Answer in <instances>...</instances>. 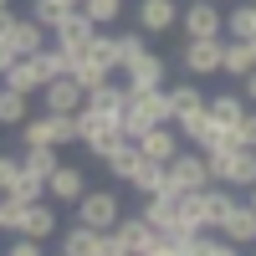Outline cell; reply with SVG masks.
<instances>
[{"instance_id":"83f0119b","label":"cell","mask_w":256,"mask_h":256,"mask_svg":"<svg viewBox=\"0 0 256 256\" xmlns=\"http://www.w3.org/2000/svg\"><path fill=\"white\" fill-rule=\"evenodd\" d=\"M36 72H41V88H46L52 77H67L72 72V56L62 52V46H41L36 52Z\"/></svg>"},{"instance_id":"7c38bea8","label":"cell","mask_w":256,"mask_h":256,"mask_svg":"<svg viewBox=\"0 0 256 256\" xmlns=\"http://www.w3.org/2000/svg\"><path fill=\"white\" fill-rule=\"evenodd\" d=\"M102 241H108V230H92L72 220V230H56V251L62 256H102Z\"/></svg>"},{"instance_id":"ab89813d","label":"cell","mask_w":256,"mask_h":256,"mask_svg":"<svg viewBox=\"0 0 256 256\" xmlns=\"http://www.w3.org/2000/svg\"><path fill=\"white\" fill-rule=\"evenodd\" d=\"M144 256H184V246H180V241H169V236H154V246H148Z\"/></svg>"},{"instance_id":"836d02e7","label":"cell","mask_w":256,"mask_h":256,"mask_svg":"<svg viewBox=\"0 0 256 256\" xmlns=\"http://www.w3.org/2000/svg\"><path fill=\"white\" fill-rule=\"evenodd\" d=\"M6 195L26 200V205H36V200H46V180H36V174H26V169H20V174H16V184L6 190Z\"/></svg>"},{"instance_id":"60d3db41","label":"cell","mask_w":256,"mask_h":256,"mask_svg":"<svg viewBox=\"0 0 256 256\" xmlns=\"http://www.w3.org/2000/svg\"><path fill=\"white\" fill-rule=\"evenodd\" d=\"M10 31H16V10L6 6L0 10V46H10Z\"/></svg>"},{"instance_id":"30bf717a","label":"cell","mask_w":256,"mask_h":256,"mask_svg":"<svg viewBox=\"0 0 256 256\" xmlns=\"http://www.w3.org/2000/svg\"><path fill=\"white\" fill-rule=\"evenodd\" d=\"M82 195H88V174H82L77 164L62 159V164H56V174L46 180V200H52V205H77Z\"/></svg>"},{"instance_id":"7a4b0ae2","label":"cell","mask_w":256,"mask_h":256,"mask_svg":"<svg viewBox=\"0 0 256 256\" xmlns=\"http://www.w3.org/2000/svg\"><path fill=\"white\" fill-rule=\"evenodd\" d=\"M205 159H210V184H226L236 195L256 184V148H230V154H205Z\"/></svg>"},{"instance_id":"e0dca14e","label":"cell","mask_w":256,"mask_h":256,"mask_svg":"<svg viewBox=\"0 0 256 256\" xmlns=\"http://www.w3.org/2000/svg\"><path fill=\"white\" fill-rule=\"evenodd\" d=\"M10 46H16V56H36L41 46H52V31L41 26V20H31V16H16V31H10Z\"/></svg>"},{"instance_id":"8992f818","label":"cell","mask_w":256,"mask_h":256,"mask_svg":"<svg viewBox=\"0 0 256 256\" xmlns=\"http://www.w3.org/2000/svg\"><path fill=\"white\" fill-rule=\"evenodd\" d=\"M180 31L184 36H226L220 0H190V6H180Z\"/></svg>"},{"instance_id":"4dcf8cb0","label":"cell","mask_w":256,"mask_h":256,"mask_svg":"<svg viewBox=\"0 0 256 256\" xmlns=\"http://www.w3.org/2000/svg\"><path fill=\"white\" fill-rule=\"evenodd\" d=\"M123 144H128V134H123V128H102V134H92V138H88V144H82V148H88V154H98L102 164H108V159L118 154V148H123Z\"/></svg>"},{"instance_id":"f6af8a7d","label":"cell","mask_w":256,"mask_h":256,"mask_svg":"<svg viewBox=\"0 0 256 256\" xmlns=\"http://www.w3.org/2000/svg\"><path fill=\"white\" fill-rule=\"evenodd\" d=\"M246 205H251V210H256V184H251V190H246Z\"/></svg>"},{"instance_id":"f907efd6","label":"cell","mask_w":256,"mask_h":256,"mask_svg":"<svg viewBox=\"0 0 256 256\" xmlns=\"http://www.w3.org/2000/svg\"><path fill=\"white\" fill-rule=\"evenodd\" d=\"M0 256H6V251H0Z\"/></svg>"},{"instance_id":"9c48e42d","label":"cell","mask_w":256,"mask_h":256,"mask_svg":"<svg viewBox=\"0 0 256 256\" xmlns=\"http://www.w3.org/2000/svg\"><path fill=\"white\" fill-rule=\"evenodd\" d=\"M98 31H102L98 20H88L82 10H67V16H62V26L52 31V46H62L67 56H82V52L92 46V36H98Z\"/></svg>"},{"instance_id":"ffe728a7","label":"cell","mask_w":256,"mask_h":256,"mask_svg":"<svg viewBox=\"0 0 256 256\" xmlns=\"http://www.w3.org/2000/svg\"><path fill=\"white\" fill-rule=\"evenodd\" d=\"M88 108H98V113H108V118H118V123H123V108H128V88L108 77L102 88H92V92H88Z\"/></svg>"},{"instance_id":"4316f807","label":"cell","mask_w":256,"mask_h":256,"mask_svg":"<svg viewBox=\"0 0 256 256\" xmlns=\"http://www.w3.org/2000/svg\"><path fill=\"white\" fill-rule=\"evenodd\" d=\"M256 67V56H251V41H230L226 36V56H220V72L226 77H246Z\"/></svg>"},{"instance_id":"ee69618b","label":"cell","mask_w":256,"mask_h":256,"mask_svg":"<svg viewBox=\"0 0 256 256\" xmlns=\"http://www.w3.org/2000/svg\"><path fill=\"white\" fill-rule=\"evenodd\" d=\"M216 256H241V246H230V241L220 236V251H216Z\"/></svg>"},{"instance_id":"f35d334b","label":"cell","mask_w":256,"mask_h":256,"mask_svg":"<svg viewBox=\"0 0 256 256\" xmlns=\"http://www.w3.org/2000/svg\"><path fill=\"white\" fill-rule=\"evenodd\" d=\"M16 174H20V154H0V195L16 184Z\"/></svg>"},{"instance_id":"9a60e30c","label":"cell","mask_w":256,"mask_h":256,"mask_svg":"<svg viewBox=\"0 0 256 256\" xmlns=\"http://www.w3.org/2000/svg\"><path fill=\"white\" fill-rule=\"evenodd\" d=\"M108 236H113V241H118L123 251H134V256H144L148 246H154V236H159V230L148 226L144 216H118V226L108 230Z\"/></svg>"},{"instance_id":"3957f363","label":"cell","mask_w":256,"mask_h":256,"mask_svg":"<svg viewBox=\"0 0 256 256\" xmlns=\"http://www.w3.org/2000/svg\"><path fill=\"white\" fill-rule=\"evenodd\" d=\"M20 144H56V148H72L77 144V113H31L20 123Z\"/></svg>"},{"instance_id":"52a82bcc","label":"cell","mask_w":256,"mask_h":256,"mask_svg":"<svg viewBox=\"0 0 256 256\" xmlns=\"http://www.w3.org/2000/svg\"><path fill=\"white\" fill-rule=\"evenodd\" d=\"M169 184H174L180 195H184V190H205V184H210V159L200 154L195 144L180 148V154L169 159Z\"/></svg>"},{"instance_id":"5bb4252c","label":"cell","mask_w":256,"mask_h":256,"mask_svg":"<svg viewBox=\"0 0 256 256\" xmlns=\"http://www.w3.org/2000/svg\"><path fill=\"white\" fill-rule=\"evenodd\" d=\"M138 148H144V159H154V164H169L184 148V138H180V128L174 123H159V128H148L144 138H134Z\"/></svg>"},{"instance_id":"c3c4849f","label":"cell","mask_w":256,"mask_h":256,"mask_svg":"<svg viewBox=\"0 0 256 256\" xmlns=\"http://www.w3.org/2000/svg\"><path fill=\"white\" fill-rule=\"evenodd\" d=\"M6 6H10V0H0V10H6Z\"/></svg>"},{"instance_id":"7bdbcfd3","label":"cell","mask_w":256,"mask_h":256,"mask_svg":"<svg viewBox=\"0 0 256 256\" xmlns=\"http://www.w3.org/2000/svg\"><path fill=\"white\" fill-rule=\"evenodd\" d=\"M102 256H134V251H123V246H118V241L108 236V241H102Z\"/></svg>"},{"instance_id":"cb8c5ba5","label":"cell","mask_w":256,"mask_h":256,"mask_svg":"<svg viewBox=\"0 0 256 256\" xmlns=\"http://www.w3.org/2000/svg\"><path fill=\"white\" fill-rule=\"evenodd\" d=\"M26 118H31V98L0 82V128H20Z\"/></svg>"},{"instance_id":"681fc988","label":"cell","mask_w":256,"mask_h":256,"mask_svg":"<svg viewBox=\"0 0 256 256\" xmlns=\"http://www.w3.org/2000/svg\"><path fill=\"white\" fill-rule=\"evenodd\" d=\"M46 256H62V251H46Z\"/></svg>"},{"instance_id":"d6986e66","label":"cell","mask_w":256,"mask_h":256,"mask_svg":"<svg viewBox=\"0 0 256 256\" xmlns=\"http://www.w3.org/2000/svg\"><path fill=\"white\" fill-rule=\"evenodd\" d=\"M20 236H31V241H52V236H56V205H52V200H36V205H26Z\"/></svg>"},{"instance_id":"ac0fdd59","label":"cell","mask_w":256,"mask_h":256,"mask_svg":"<svg viewBox=\"0 0 256 256\" xmlns=\"http://www.w3.org/2000/svg\"><path fill=\"white\" fill-rule=\"evenodd\" d=\"M56 164H62V148L56 144H26V148H20V169L36 174V180H52Z\"/></svg>"},{"instance_id":"74e56055","label":"cell","mask_w":256,"mask_h":256,"mask_svg":"<svg viewBox=\"0 0 256 256\" xmlns=\"http://www.w3.org/2000/svg\"><path fill=\"white\" fill-rule=\"evenodd\" d=\"M6 256H46V241H31V236H10Z\"/></svg>"},{"instance_id":"bcb514c9","label":"cell","mask_w":256,"mask_h":256,"mask_svg":"<svg viewBox=\"0 0 256 256\" xmlns=\"http://www.w3.org/2000/svg\"><path fill=\"white\" fill-rule=\"evenodd\" d=\"M62 6H67V10H82V0H62Z\"/></svg>"},{"instance_id":"7402d4cb","label":"cell","mask_w":256,"mask_h":256,"mask_svg":"<svg viewBox=\"0 0 256 256\" xmlns=\"http://www.w3.org/2000/svg\"><path fill=\"white\" fill-rule=\"evenodd\" d=\"M138 216L154 226V230H169V226L180 220V195H144V210H138Z\"/></svg>"},{"instance_id":"1f68e13d","label":"cell","mask_w":256,"mask_h":256,"mask_svg":"<svg viewBox=\"0 0 256 256\" xmlns=\"http://www.w3.org/2000/svg\"><path fill=\"white\" fill-rule=\"evenodd\" d=\"M138 52H148V36L144 31H118L113 36V62H118V67H128Z\"/></svg>"},{"instance_id":"8d00e7d4","label":"cell","mask_w":256,"mask_h":256,"mask_svg":"<svg viewBox=\"0 0 256 256\" xmlns=\"http://www.w3.org/2000/svg\"><path fill=\"white\" fill-rule=\"evenodd\" d=\"M230 138H236V148H256V108H246L230 123Z\"/></svg>"},{"instance_id":"7dc6e473","label":"cell","mask_w":256,"mask_h":256,"mask_svg":"<svg viewBox=\"0 0 256 256\" xmlns=\"http://www.w3.org/2000/svg\"><path fill=\"white\" fill-rule=\"evenodd\" d=\"M251 56H256V36H251Z\"/></svg>"},{"instance_id":"f546056e","label":"cell","mask_w":256,"mask_h":256,"mask_svg":"<svg viewBox=\"0 0 256 256\" xmlns=\"http://www.w3.org/2000/svg\"><path fill=\"white\" fill-rule=\"evenodd\" d=\"M72 77H77V88H82V92H92V88H102L113 72L102 67V62H92V56H72Z\"/></svg>"},{"instance_id":"d6a6232c","label":"cell","mask_w":256,"mask_h":256,"mask_svg":"<svg viewBox=\"0 0 256 256\" xmlns=\"http://www.w3.org/2000/svg\"><path fill=\"white\" fill-rule=\"evenodd\" d=\"M82 16H88V20H98V26L108 31L113 20L123 16V0H82Z\"/></svg>"},{"instance_id":"e575fe53","label":"cell","mask_w":256,"mask_h":256,"mask_svg":"<svg viewBox=\"0 0 256 256\" xmlns=\"http://www.w3.org/2000/svg\"><path fill=\"white\" fill-rule=\"evenodd\" d=\"M20 220H26V200L0 195V230H6V236H20Z\"/></svg>"},{"instance_id":"d4e9b609","label":"cell","mask_w":256,"mask_h":256,"mask_svg":"<svg viewBox=\"0 0 256 256\" xmlns=\"http://www.w3.org/2000/svg\"><path fill=\"white\" fill-rule=\"evenodd\" d=\"M138 169H144V148H138L134 138H128V144L118 148V154L108 159V174H113L118 184H134V174H138Z\"/></svg>"},{"instance_id":"d590c367","label":"cell","mask_w":256,"mask_h":256,"mask_svg":"<svg viewBox=\"0 0 256 256\" xmlns=\"http://www.w3.org/2000/svg\"><path fill=\"white\" fill-rule=\"evenodd\" d=\"M62 16H67V6H62V0H31V20H41L46 31L62 26Z\"/></svg>"},{"instance_id":"5b68a950","label":"cell","mask_w":256,"mask_h":256,"mask_svg":"<svg viewBox=\"0 0 256 256\" xmlns=\"http://www.w3.org/2000/svg\"><path fill=\"white\" fill-rule=\"evenodd\" d=\"M123 216V195L118 190H88V195L77 200V220L92 226V230H113Z\"/></svg>"},{"instance_id":"44dd1931","label":"cell","mask_w":256,"mask_h":256,"mask_svg":"<svg viewBox=\"0 0 256 256\" xmlns=\"http://www.w3.org/2000/svg\"><path fill=\"white\" fill-rule=\"evenodd\" d=\"M0 82H6V88H16V92H41V72H36V56H16L6 72H0Z\"/></svg>"},{"instance_id":"8fae6325","label":"cell","mask_w":256,"mask_h":256,"mask_svg":"<svg viewBox=\"0 0 256 256\" xmlns=\"http://www.w3.org/2000/svg\"><path fill=\"white\" fill-rule=\"evenodd\" d=\"M82 102H88V92L77 88L72 72H67V77H52L46 88H41V108H46V113H77Z\"/></svg>"},{"instance_id":"603a6c76","label":"cell","mask_w":256,"mask_h":256,"mask_svg":"<svg viewBox=\"0 0 256 256\" xmlns=\"http://www.w3.org/2000/svg\"><path fill=\"white\" fill-rule=\"evenodd\" d=\"M169 92V113L184 118V113H200L205 108V92H200V82L190 77V82H174V88H164Z\"/></svg>"},{"instance_id":"4fadbf2b","label":"cell","mask_w":256,"mask_h":256,"mask_svg":"<svg viewBox=\"0 0 256 256\" xmlns=\"http://www.w3.org/2000/svg\"><path fill=\"white\" fill-rule=\"evenodd\" d=\"M180 26V0H138V31L144 36H164Z\"/></svg>"},{"instance_id":"6da1fadb","label":"cell","mask_w":256,"mask_h":256,"mask_svg":"<svg viewBox=\"0 0 256 256\" xmlns=\"http://www.w3.org/2000/svg\"><path fill=\"white\" fill-rule=\"evenodd\" d=\"M159 123H174V113H169V92H128V108H123V134L128 138H144L148 128Z\"/></svg>"},{"instance_id":"2e32d148","label":"cell","mask_w":256,"mask_h":256,"mask_svg":"<svg viewBox=\"0 0 256 256\" xmlns=\"http://www.w3.org/2000/svg\"><path fill=\"white\" fill-rule=\"evenodd\" d=\"M220 236H226L230 246H256V210H251L246 200L230 205V216L220 220Z\"/></svg>"},{"instance_id":"b9f144b4","label":"cell","mask_w":256,"mask_h":256,"mask_svg":"<svg viewBox=\"0 0 256 256\" xmlns=\"http://www.w3.org/2000/svg\"><path fill=\"white\" fill-rule=\"evenodd\" d=\"M241 88H246V92H241V98H246V102H251V108H256V67H251V72H246V77H241Z\"/></svg>"},{"instance_id":"f1b7e54d","label":"cell","mask_w":256,"mask_h":256,"mask_svg":"<svg viewBox=\"0 0 256 256\" xmlns=\"http://www.w3.org/2000/svg\"><path fill=\"white\" fill-rule=\"evenodd\" d=\"M205 108H210V118H216V123H236L241 113H246V98L241 92H216V98H205Z\"/></svg>"},{"instance_id":"ba28073f","label":"cell","mask_w":256,"mask_h":256,"mask_svg":"<svg viewBox=\"0 0 256 256\" xmlns=\"http://www.w3.org/2000/svg\"><path fill=\"white\" fill-rule=\"evenodd\" d=\"M118 72H123V88H128V92H159V88H169L159 52H138V56L128 62V67H118Z\"/></svg>"},{"instance_id":"484cf974","label":"cell","mask_w":256,"mask_h":256,"mask_svg":"<svg viewBox=\"0 0 256 256\" xmlns=\"http://www.w3.org/2000/svg\"><path fill=\"white\" fill-rule=\"evenodd\" d=\"M226 36L230 41H251L256 36V0H241V6L226 10Z\"/></svg>"},{"instance_id":"277c9868","label":"cell","mask_w":256,"mask_h":256,"mask_svg":"<svg viewBox=\"0 0 256 256\" xmlns=\"http://www.w3.org/2000/svg\"><path fill=\"white\" fill-rule=\"evenodd\" d=\"M220 56H226V36H190L184 52H180V67L184 77H216L220 72Z\"/></svg>"}]
</instances>
